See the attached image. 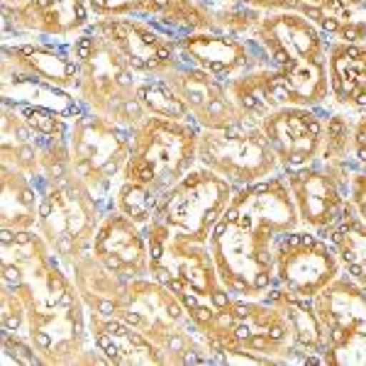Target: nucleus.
<instances>
[{
  "instance_id": "1",
  "label": "nucleus",
  "mask_w": 366,
  "mask_h": 366,
  "mask_svg": "<svg viewBox=\"0 0 366 366\" xmlns=\"http://www.w3.org/2000/svg\"><path fill=\"white\" fill-rule=\"evenodd\" d=\"M3 286L25 305V335L44 364H103L91 347L88 310L69 269L37 229H0Z\"/></svg>"
},
{
  "instance_id": "2",
  "label": "nucleus",
  "mask_w": 366,
  "mask_h": 366,
  "mask_svg": "<svg viewBox=\"0 0 366 366\" xmlns=\"http://www.w3.org/2000/svg\"><path fill=\"white\" fill-rule=\"evenodd\" d=\"M298 227L283 174L239 186L208 239L222 286L239 298L267 296L274 288L276 244Z\"/></svg>"
},
{
  "instance_id": "3",
  "label": "nucleus",
  "mask_w": 366,
  "mask_h": 366,
  "mask_svg": "<svg viewBox=\"0 0 366 366\" xmlns=\"http://www.w3.org/2000/svg\"><path fill=\"white\" fill-rule=\"evenodd\" d=\"M254 39L281 81L286 105L320 108L330 98V39L298 13H264Z\"/></svg>"
},
{
  "instance_id": "4",
  "label": "nucleus",
  "mask_w": 366,
  "mask_h": 366,
  "mask_svg": "<svg viewBox=\"0 0 366 366\" xmlns=\"http://www.w3.org/2000/svg\"><path fill=\"white\" fill-rule=\"evenodd\" d=\"M115 317L154 342L169 364H212V350L188 317L183 303L154 276L125 281Z\"/></svg>"
},
{
  "instance_id": "5",
  "label": "nucleus",
  "mask_w": 366,
  "mask_h": 366,
  "mask_svg": "<svg viewBox=\"0 0 366 366\" xmlns=\"http://www.w3.org/2000/svg\"><path fill=\"white\" fill-rule=\"evenodd\" d=\"M200 335L212 350V364L227 352L259 354L274 366L303 364L283 312L264 298L232 296L225 305L215 308Z\"/></svg>"
},
{
  "instance_id": "6",
  "label": "nucleus",
  "mask_w": 366,
  "mask_h": 366,
  "mask_svg": "<svg viewBox=\"0 0 366 366\" xmlns=\"http://www.w3.org/2000/svg\"><path fill=\"white\" fill-rule=\"evenodd\" d=\"M71 46L79 64L76 96L84 108L127 129L144 120L147 113L137 98L139 76L127 66L125 59L91 27L71 39Z\"/></svg>"
},
{
  "instance_id": "7",
  "label": "nucleus",
  "mask_w": 366,
  "mask_h": 366,
  "mask_svg": "<svg viewBox=\"0 0 366 366\" xmlns=\"http://www.w3.org/2000/svg\"><path fill=\"white\" fill-rule=\"evenodd\" d=\"M198 134L193 122L147 115L129 129V159L122 179L162 196L198 164Z\"/></svg>"
},
{
  "instance_id": "8",
  "label": "nucleus",
  "mask_w": 366,
  "mask_h": 366,
  "mask_svg": "<svg viewBox=\"0 0 366 366\" xmlns=\"http://www.w3.org/2000/svg\"><path fill=\"white\" fill-rule=\"evenodd\" d=\"M37 232L56 254L64 267H71L93 247L100 220L108 212L93 191L74 171L42 183Z\"/></svg>"
},
{
  "instance_id": "9",
  "label": "nucleus",
  "mask_w": 366,
  "mask_h": 366,
  "mask_svg": "<svg viewBox=\"0 0 366 366\" xmlns=\"http://www.w3.org/2000/svg\"><path fill=\"white\" fill-rule=\"evenodd\" d=\"M144 232L149 242V276L174 291L176 298L193 296L215 308L232 298L217 276L208 244L174 234L157 220H152Z\"/></svg>"
},
{
  "instance_id": "10",
  "label": "nucleus",
  "mask_w": 366,
  "mask_h": 366,
  "mask_svg": "<svg viewBox=\"0 0 366 366\" xmlns=\"http://www.w3.org/2000/svg\"><path fill=\"white\" fill-rule=\"evenodd\" d=\"M71 171L93 191L105 208H113L129 159V129L108 117L84 110L69 129Z\"/></svg>"
},
{
  "instance_id": "11",
  "label": "nucleus",
  "mask_w": 366,
  "mask_h": 366,
  "mask_svg": "<svg viewBox=\"0 0 366 366\" xmlns=\"http://www.w3.org/2000/svg\"><path fill=\"white\" fill-rule=\"evenodd\" d=\"M237 186H232L215 171L196 164L181 181L162 193L154 220L174 234L208 244L212 229L232 200Z\"/></svg>"
},
{
  "instance_id": "12",
  "label": "nucleus",
  "mask_w": 366,
  "mask_h": 366,
  "mask_svg": "<svg viewBox=\"0 0 366 366\" xmlns=\"http://www.w3.org/2000/svg\"><path fill=\"white\" fill-rule=\"evenodd\" d=\"M312 303L325 337L322 364L366 366V288L342 271Z\"/></svg>"
},
{
  "instance_id": "13",
  "label": "nucleus",
  "mask_w": 366,
  "mask_h": 366,
  "mask_svg": "<svg viewBox=\"0 0 366 366\" xmlns=\"http://www.w3.org/2000/svg\"><path fill=\"white\" fill-rule=\"evenodd\" d=\"M198 164L237 188L281 174L262 127L247 120L220 129H200Z\"/></svg>"
},
{
  "instance_id": "14",
  "label": "nucleus",
  "mask_w": 366,
  "mask_h": 366,
  "mask_svg": "<svg viewBox=\"0 0 366 366\" xmlns=\"http://www.w3.org/2000/svg\"><path fill=\"white\" fill-rule=\"evenodd\" d=\"M342 271V259L332 242L308 227L283 234L276 244L274 288L293 296L315 298Z\"/></svg>"
},
{
  "instance_id": "15",
  "label": "nucleus",
  "mask_w": 366,
  "mask_h": 366,
  "mask_svg": "<svg viewBox=\"0 0 366 366\" xmlns=\"http://www.w3.org/2000/svg\"><path fill=\"white\" fill-rule=\"evenodd\" d=\"M354 171V167L330 164L322 159H315L308 167L283 171L300 227L325 234L345 215L350 208V181Z\"/></svg>"
},
{
  "instance_id": "16",
  "label": "nucleus",
  "mask_w": 366,
  "mask_h": 366,
  "mask_svg": "<svg viewBox=\"0 0 366 366\" xmlns=\"http://www.w3.org/2000/svg\"><path fill=\"white\" fill-rule=\"evenodd\" d=\"M127 61V66L144 79H167L181 66L176 37L137 17H93L88 25Z\"/></svg>"
},
{
  "instance_id": "17",
  "label": "nucleus",
  "mask_w": 366,
  "mask_h": 366,
  "mask_svg": "<svg viewBox=\"0 0 366 366\" xmlns=\"http://www.w3.org/2000/svg\"><path fill=\"white\" fill-rule=\"evenodd\" d=\"M325 120L327 108H308V105H281L259 122L271 152L283 171L308 167L320 159Z\"/></svg>"
},
{
  "instance_id": "18",
  "label": "nucleus",
  "mask_w": 366,
  "mask_h": 366,
  "mask_svg": "<svg viewBox=\"0 0 366 366\" xmlns=\"http://www.w3.org/2000/svg\"><path fill=\"white\" fill-rule=\"evenodd\" d=\"M176 49L183 64L212 74L220 81H229L244 71L269 66L267 54L254 37L222 32V29H200L176 37Z\"/></svg>"
},
{
  "instance_id": "19",
  "label": "nucleus",
  "mask_w": 366,
  "mask_h": 366,
  "mask_svg": "<svg viewBox=\"0 0 366 366\" xmlns=\"http://www.w3.org/2000/svg\"><path fill=\"white\" fill-rule=\"evenodd\" d=\"M93 22L91 0H22L3 8V42L10 37L66 39L71 42Z\"/></svg>"
},
{
  "instance_id": "20",
  "label": "nucleus",
  "mask_w": 366,
  "mask_h": 366,
  "mask_svg": "<svg viewBox=\"0 0 366 366\" xmlns=\"http://www.w3.org/2000/svg\"><path fill=\"white\" fill-rule=\"evenodd\" d=\"M91 13L93 17H137L174 37L217 29L208 0H91Z\"/></svg>"
},
{
  "instance_id": "21",
  "label": "nucleus",
  "mask_w": 366,
  "mask_h": 366,
  "mask_svg": "<svg viewBox=\"0 0 366 366\" xmlns=\"http://www.w3.org/2000/svg\"><path fill=\"white\" fill-rule=\"evenodd\" d=\"M167 81L186 105L191 122L198 129H220L244 120L229 96L227 84L208 71L181 64L167 76Z\"/></svg>"
},
{
  "instance_id": "22",
  "label": "nucleus",
  "mask_w": 366,
  "mask_h": 366,
  "mask_svg": "<svg viewBox=\"0 0 366 366\" xmlns=\"http://www.w3.org/2000/svg\"><path fill=\"white\" fill-rule=\"evenodd\" d=\"M254 8L259 13H298L330 39L366 42V0H217Z\"/></svg>"
},
{
  "instance_id": "23",
  "label": "nucleus",
  "mask_w": 366,
  "mask_h": 366,
  "mask_svg": "<svg viewBox=\"0 0 366 366\" xmlns=\"http://www.w3.org/2000/svg\"><path fill=\"white\" fill-rule=\"evenodd\" d=\"M91 252L120 279L149 276V242L144 227L110 208L100 220Z\"/></svg>"
},
{
  "instance_id": "24",
  "label": "nucleus",
  "mask_w": 366,
  "mask_h": 366,
  "mask_svg": "<svg viewBox=\"0 0 366 366\" xmlns=\"http://www.w3.org/2000/svg\"><path fill=\"white\" fill-rule=\"evenodd\" d=\"M3 69L20 71L66 91H76L79 86V64L66 39L32 37L3 42Z\"/></svg>"
},
{
  "instance_id": "25",
  "label": "nucleus",
  "mask_w": 366,
  "mask_h": 366,
  "mask_svg": "<svg viewBox=\"0 0 366 366\" xmlns=\"http://www.w3.org/2000/svg\"><path fill=\"white\" fill-rule=\"evenodd\" d=\"M88 335H91V347L100 354L103 364H169L154 342L147 340L139 330H134L132 325H127L115 315L88 312Z\"/></svg>"
},
{
  "instance_id": "26",
  "label": "nucleus",
  "mask_w": 366,
  "mask_h": 366,
  "mask_svg": "<svg viewBox=\"0 0 366 366\" xmlns=\"http://www.w3.org/2000/svg\"><path fill=\"white\" fill-rule=\"evenodd\" d=\"M330 98L337 108L364 113L366 110V42L330 39L327 51Z\"/></svg>"
},
{
  "instance_id": "27",
  "label": "nucleus",
  "mask_w": 366,
  "mask_h": 366,
  "mask_svg": "<svg viewBox=\"0 0 366 366\" xmlns=\"http://www.w3.org/2000/svg\"><path fill=\"white\" fill-rule=\"evenodd\" d=\"M0 96L3 103L8 105H27V108L49 110L61 117H79L84 113V103L76 96V91H66V88L51 86L46 81L32 79L20 71L3 69V81H0Z\"/></svg>"
},
{
  "instance_id": "28",
  "label": "nucleus",
  "mask_w": 366,
  "mask_h": 366,
  "mask_svg": "<svg viewBox=\"0 0 366 366\" xmlns=\"http://www.w3.org/2000/svg\"><path fill=\"white\" fill-rule=\"evenodd\" d=\"M264 300H269L271 305H276L283 312L288 330H291L293 347L300 354L303 364H322L325 337L312 298L293 296V293L281 291V288H271L267 296H264Z\"/></svg>"
},
{
  "instance_id": "29",
  "label": "nucleus",
  "mask_w": 366,
  "mask_h": 366,
  "mask_svg": "<svg viewBox=\"0 0 366 366\" xmlns=\"http://www.w3.org/2000/svg\"><path fill=\"white\" fill-rule=\"evenodd\" d=\"M234 105L247 122L259 125L267 115L286 105L281 91V81L271 66H259L225 81Z\"/></svg>"
},
{
  "instance_id": "30",
  "label": "nucleus",
  "mask_w": 366,
  "mask_h": 366,
  "mask_svg": "<svg viewBox=\"0 0 366 366\" xmlns=\"http://www.w3.org/2000/svg\"><path fill=\"white\" fill-rule=\"evenodd\" d=\"M69 274H71V279H74L76 288H79L88 312L115 315L117 300H120L125 279L115 276L91 249L86 254H81V257L71 264Z\"/></svg>"
},
{
  "instance_id": "31",
  "label": "nucleus",
  "mask_w": 366,
  "mask_h": 366,
  "mask_svg": "<svg viewBox=\"0 0 366 366\" xmlns=\"http://www.w3.org/2000/svg\"><path fill=\"white\" fill-rule=\"evenodd\" d=\"M0 174H3L0 176V193H3L0 229H10V232L37 229L39 200H42L39 183L10 167H3Z\"/></svg>"
},
{
  "instance_id": "32",
  "label": "nucleus",
  "mask_w": 366,
  "mask_h": 366,
  "mask_svg": "<svg viewBox=\"0 0 366 366\" xmlns=\"http://www.w3.org/2000/svg\"><path fill=\"white\" fill-rule=\"evenodd\" d=\"M332 242L342 259V269L352 276L359 286L366 288V222L354 212L352 203L345 215L322 234Z\"/></svg>"
},
{
  "instance_id": "33",
  "label": "nucleus",
  "mask_w": 366,
  "mask_h": 366,
  "mask_svg": "<svg viewBox=\"0 0 366 366\" xmlns=\"http://www.w3.org/2000/svg\"><path fill=\"white\" fill-rule=\"evenodd\" d=\"M352 132H354V117H347V113H340V110H327L322 149H320L322 162L345 164V167L362 169L357 162H354Z\"/></svg>"
},
{
  "instance_id": "34",
  "label": "nucleus",
  "mask_w": 366,
  "mask_h": 366,
  "mask_svg": "<svg viewBox=\"0 0 366 366\" xmlns=\"http://www.w3.org/2000/svg\"><path fill=\"white\" fill-rule=\"evenodd\" d=\"M137 98H139V103L147 115L167 117V120H179V122H191V115H188L186 105L181 103V98L176 96V91L171 88L167 79L139 81Z\"/></svg>"
},
{
  "instance_id": "35",
  "label": "nucleus",
  "mask_w": 366,
  "mask_h": 366,
  "mask_svg": "<svg viewBox=\"0 0 366 366\" xmlns=\"http://www.w3.org/2000/svg\"><path fill=\"white\" fill-rule=\"evenodd\" d=\"M159 198H162V196L154 193V191H149V188L122 179L120 186L115 188L113 208L120 210L122 215H127L129 220H134L137 225L147 227L152 220H154Z\"/></svg>"
},
{
  "instance_id": "36",
  "label": "nucleus",
  "mask_w": 366,
  "mask_h": 366,
  "mask_svg": "<svg viewBox=\"0 0 366 366\" xmlns=\"http://www.w3.org/2000/svg\"><path fill=\"white\" fill-rule=\"evenodd\" d=\"M0 340H3V364L5 366L8 364H20V366L44 364L27 335L5 332V330H0Z\"/></svg>"
},
{
  "instance_id": "37",
  "label": "nucleus",
  "mask_w": 366,
  "mask_h": 366,
  "mask_svg": "<svg viewBox=\"0 0 366 366\" xmlns=\"http://www.w3.org/2000/svg\"><path fill=\"white\" fill-rule=\"evenodd\" d=\"M25 325H27V315L22 300L17 298L15 291L3 286L0 288V330L25 335Z\"/></svg>"
},
{
  "instance_id": "38",
  "label": "nucleus",
  "mask_w": 366,
  "mask_h": 366,
  "mask_svg": "<svg viewBox=\"0 0 366 366\" xmlns=\"http://www.w3.org/2000/svg\"><path fill=\"white\" fill-rule=\"evenodd\" d=\"M350 203L354 212L366 222V169H357L350 181Z\"/></svg>"
},
{
  "instance_id": "39",
  "label": "nucleus",
  "mask_w": 366,
  "mask_h": 366,
  "mask_svg": "<svg viewBox=\"0 0 366 366\" xmlns=\"http://www.w3.org/2000/svg\"><path fill=\"white\" fill-rule=\"evenodd\" d=\"M352 152H354V162L362 169H366V110L364 113H357V117H354Z\"/></svg>"
},
{
  "instance_id": "40",
  "label": "nucleus",
  "mask_w": 366,
  "mask_h": 366,
  "mask_svg": "<svg viewBox=\"0 0 366 366\" xmlns=\"http://www.w3.org/2000/svg\"><path fill=\"white\" fill-rule=\"evenodd\" d=\"M22 3V0H3V8H10V5H17Z\"/></svg>"
}]
</instances>
